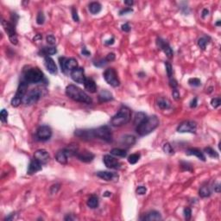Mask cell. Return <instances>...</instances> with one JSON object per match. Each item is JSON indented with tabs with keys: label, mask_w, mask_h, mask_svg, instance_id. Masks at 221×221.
Returning a JSON list of instances; mask_svg holds the SVG:
<instances>
[{
	"label": "cell",
	"mask_w": 221,
	"mask_h": 221,
	"mask_svg": "<svg viewBox=\"0 0 221 221\" xmlns=\"http://www.w3.org/2000/svg\"><path fill=\"white\" fill-rule=\"evenodd\" d=\"M93 132H94V138H99L107 143H110L112 141L111 130L107 125L100 126L97 129H93Z\"/></svg>",
	"instance_id": "6"
},
{
	"label": "cell",
	"mask_w": 221,
	"mask_h": 221,
	"mask_svg": "<svg viewBox=\"0 0 221 221\" xmlns=\"http://www.w3.org/2000/svg\"><path fill=\"white\" fill-rule=\"evenodd\" d=\"M8 111L5 110V109H3L0 112V119L2 121V123L5 124L7 123V118H8Z\"/></svg>",
	"instance_id": "39"
},
{
	"label": "cell",
	"mask_w": 221,
	"mask_h": 221,
	"mask_svg": "<svg viewBox=\"0 0 221 221\" xmlns=\"http://www.w3.org/2000/svg\"><path fill=\"white\" fill-rule=\"evenodd\" d=\"M147 118V115L145 114L144 112H137L135 116V119H134V124L135 125H138L140 123H142L145 119Z\"/></svg>",
	"instance_id": "31"
},
{
	"label": "cell",
	"mask_w": 221,
	"mask_h": 221,
	"mask_svg": "<svg viewBox=\"0 0 221 221\" xmlns=\"http://www.w3.org/2000/svg\"><path fill=\"white\" fill-rule=\"evenodd\" d=\"M112 99H113L112 94H110V92L107 91V90H104L99 94V101L100 103L108 102V101L112 100Z\"/></svg>",
	"instance_id": "25"
},
{
	"label": "cell",
	"mask_w": 221,
	"mask_h": 221,
	"mask_svg": "<svg viewBox=\"0 0 221 221\" xmlns=\"http://www.w3.org/2000/svg\"><path fill=\"white\" fill-rule=\"evenodd\" d=\"M199 194L201 198H206V197H209L211 195V191H210L209 187L205 186V187H202L200 189Z\"/></svg>",
	"instance_id": "34"
},
{
	"label": "cell",
	"mask_w": 221,
	"mask_h": 221,
	"mask_svg": "<svg viewBox=\"0 0 221 221\" xmlns=\"http://www.w3.org/2000/svg\"><path fill=\"white\" fill-rule=\"evenodd\" d=\"M156 43H157V46L162 49V51L165 53V55H167L168 58H171L173 56V54L174 53H173V50H172L171 47L169 45V43H166L164 40H162V38H158Z\"/></svg>",
	"instance_id": "16"
},
{
	"label": "cell",
	"mask_w": 221,
	"mask_h": 221,
	"mask_svg": "<svg viewBox=\"0 0 221 221\" xmlns=\"http://www.w3.org/2000/svg\"><path fill=\"white\" fill-rule=\"evenodd\" d=\"M204 151L205 153L207 154V155H209V156L212 157V158H219V157H220V155H219L218 152H217L216 150H214L213 148H211V147L205 148Z\"/></svg>",
	"instance_id": "33"
},
{
	"label": "cell",
	"mask_w": 221,
	"mask_h": 221,
	"mask_svg": "<svg viewBox=\"0 0 221 221\" xmlns=\"http://www.w3.org/2000/svg\"><path fill=\"white\" fill-rule=\"evenodd\" d=\"M214 191H215L216 193H220V185L219 183H217V184L215 185V187H214Z\"/></svg>",
	"instance_id": "58"
},
{
	"label": "cell",
	"mask_w": 221,
	"mask_h": 221,
	"mask_svg": "<svg viewBox=\"0 0 221 221\" xmlns=\"http://www.w3.org/2000/svg\"><path fill=\"white\" fill-rule=\"evenodd\" d=\"M216 25H217V26H220V21H219V22H217V23H216Z\"/></svg>",
	"instance_id": "64"
},
{
	"label": "cell",
	"mask_w": 221,
	"mask_h": 221,
	"mask_svg": "<svg viewBox=\"0 0 221 221\" xmlns=\"http://www.w3.org/2000/svg\"><path fill=\"white\" fill-rule=\"evenodd\" d=\"M131 119V110L127 106H122L119 111L112 117L110 124L115 127H120L128 124Z\"/></svg>",
	"instance_id": "3"
},
{
	"label": "cell",
	"mask_w": 221,
	"mask_h": 221,
	"mask_svg": "<svg viewBox=\"0 0 221 221\" xmlns=\"http://www.w3.org/2000/svg\"><path fill=\"white\" fill-rule=\"evenodd\" d=\"M27 90H28V83L24 80L21 81L18 85L17 93L15 94L14 98L11 99V105L13 107H17L21 104V102L23 101V99L27 94Z\"/></svg>",
	"instance_id": "5"
},
{
	"label": "cell",
	"mask_w": 221,
	"mask_h": 221,
	"mask_svg": "<svg viewBox=\"0 0 221 221\" xmlns=\"http://www.w3.org/2000/svg\"><path fill=\"white\" fill-rule=\"evenodd\" d=\"M75 155H76L77 158L80 161L83 162H91L94 160V156H95L92 152H90L88 150H82V151L78 150V152H77Z\"/></svg>",
	"instance_id": "14"
},
{
	"label": "cell",
	"mask_w": 221,
	"mask_h": 221,
	"mask_svg": "<svg viewBox=\"0 0 221 221\" xmlns=\"http://www.w3.org/2000/svg\"><path fill=\"white\" fill-rule=\"evenodd\" d=\"M169 85L170 86L172 87V89H174V88H177V81L175 80V79H172V78H170L169 79Z\"/></svg>",
	"instance_id": "51"
},
{
	"label": "cell",
	"mask_w": 221,
	"mask_h": 221,
	"mask_svg": "<svg viewBox=\"0 0 221 221\" xmlns=\"http://www.w3.org/2000/svg\"><path fill=\"white\" fill-rule=\"evenodd\" d=\"M46 40H47V43H49V45H51V46L55 45V43H56V39H55V37L54 35H49L47 36Z\"/></svg>",
	"instance_id": "41"
},
{
	"label": "cell",
	"mask_w": 221,
	"mask_h": 221,
	"mask_svg": "<svg viewBox=\"0 0 221 221\" xmlns=\"http://www.w3.org/2000/svg\"><path fill=\"white\" fill-rule=\"evenodd\" d=\"M162 215L161 213L157 211H151L146 214L144 217V220L147 221H157L162 220Z\"/></svg>",
	"instance_id": "23"
},
{
	"label": "cell",
	"mask_w": 221,
	"mask_h": 221,
	"mask_svg": "<svg viewBox=\"0 0 221 221\" xmlns=\"http://www.w3.org/2000/svg\"><path fill=\"white\" fill-rule=\"evenodd\" d=\"M34 158L42 164H46L49 160V155L45 150H38L34 154Z\"/></svg>",
	"instance_id": "15"
},
{
	"label": "cell",
	"mask_w": 221,
	"mask_h": 221,
	"mask_svg": "<svg viewBox=\"0 0 221 221\" xmlns=\"http://www.w3.org/2000/svg\"><path fill=\"white\" fill-rule=\"evenodd\" d=\"M101 9H102L101 4L98 2H93L89 4V10L94 15L99 13L101 11Z\"/></svg>",
	"instance_id": "27"
},
{
	"label": "cell",
	"mask_w": 221,
	"mask_h": 221,
	"mask_svg": "<svg viewBox=\"0 0 221 221\" xmlns=\"http://www.w3.org/2000/svg\"><path fill=\"white\" fill-rule=\"evenodd\" d=\"M44 22H45V16H44L43 11H40L36 17V24L38 25H42L44 24Z\"/></svg>",
	"instance_id": "38"
},
{
	"label": "cell",
	"mask_w": 221,
	"mask_h": 221,
	"mask_svg": "<svg viewBox=\"0 0 221 221\" xmlns=\"http://www.w3.org/2000/svg\"><path fill=\"white\" fill-rule=\"evenodd\" d=\"M146 192H147V189H146V187H145L140 186V187H138L136 188V194H137L144 195V194H146Z\"/></svg>",
	"instance_id": "46"
},
{
	"label": "cell",
	"mask_w": 221,
	"mask_h": 221,
	"mask_svg": "<svg viewBox=\"0 0 221 221\" xmlns=\"http://www.w3.org/2000/svg\"><path fill=\"white\" fill-rule=\"evenodd\" d=\"M97 176L99 178L103 179L106 181H110V180H117L119 179V175L115 173H111V172H108V171H99L97 174Z\"/></svg>",
	"instance_id": "19"
},
{
	"label": "cell",
	"mask_w": 221,
	"mask_h": 221,
	"mask_svg": "<svg viewBox=\"0 0 221 221\" xmlns=\"http://www.w3.org/2000/svg\"><path fill=\"white\" fill-rule=\"evenodd\" d=\"M162 150H163V151L166 154H169V155H173L174 154V150H173L172 146L169 143H166V144H163Z\"/></svg>",
	"instance_id": "37"
},
{
	"label": "cell",
	"mask_w": 221,
	"mask_h": 221,
	"mask_svg": "<svg viewBox=\"0 0 221 221\" xmlns=\"http://www.w3.org/2000/svg\"><path fill=\"white\" fill-rule=\"evenodd\" d=\"M103 161L105 165L106 168L110 169H119L121 168V164L120 162L113 156H111L110 155H105L103 157Z\"/></svg>",
	"instance_id": "13"
},
{
	"label": "cell",
	"mask_w": 221,
	"mask_h": 221,
	"mask_svg": "<svg viewBox=\"0 0 221 221\" xmlns=\"http://www.w3.org/2000/svg\"><path fill=\"white\" fill-rule=\"evenodd\" d=\"M43 39V36L40 34H37L34 37V41H37V40H42Z\"/></svg>",
	"instance_id": "59"
},
{
	"label": "cell",
	"mask_w": 221,
	"mask_h": 221,
	"mask_svg": "<svg viewBox=\"0 0 221 221\" xmlns=\"http://www.w3.org/2000/svg\"><path fill=\"white\" fill-rule=\"evenodd\" d=\"M172 95H173V98L175 99V100H179L180 96V93H179L178 89L177 88H174L172 90Z\"/></svg>",
	"instance_id": "48"
},
{
	"label": "cell",
	"mask_w": 221,
	"mask_h": 221,
	"mask_svg": "<svg viewBox=\"0 0 221 221\" xmlns=\"http://www.w3.org/2000/svg\"><path fill=\"white\" fill-rule=\"evenodd\" d=\"M156 103H157V105L159 106V108H161L162 110L169 109L171 105L169 100L168 99H165V98H159Z\"/></svg>",
	"instance_id": "26"
},
{
	"label": "cell",
	"mask_w": 221,
	"mask_h": 221,
	"mask_svg": "<svg viewBox=\"0 0 221 221\" xmlns=\"http://www.w3.org/2000/svg\"><path fill=\"white\" fill-rule=\"evenodd\" d=\"M188 84L191 85V86H194V87H198L201 85V81L200 79L198 78H191L189 79L188 80Z\"/></svg>",
	"instance_id": "36"
},
{
	"label": "cell",
	"mask_w": 221,
	"mask_h": 221,
	"mask_svg": "<svg viewBox=\"0 0 221 221\" xmlns=\"http://www.w3.org/2000/svg\"><path fill=\"white\" fill-rule=\"evenodd\" d=\"M165 67H166V72H167V74L169 78H172L173 75V68H172V65L170 64L169 62L166 61L165 62Z\"/></svg>",
	"instance_id": "40"
},
{
	"label": "cell",
	"mask_w": 221,
	"mask_h": 221,
	"mask_svg": "<svg viewBox=\"0 0 221 221\" xmlns=\"http://www.w3.org/2000/svg\"><path fill=\"white\" fill-rule=\"evenodd\" d=\"M209 43V38L206 37V36H203L201 38H200L198 40V46L202 49V50H205L206 48V45Z\"/></svg>",
	"instance_id": "32"
},
{
	"label": "cell",
	"mask_w": 221,
	"mask_h": 221,
	"mask_svg": "<svg viewBox=\"0 0 221 221\" xmlns=\"http://www.w3.org/2000/svg\"><path fill=\"white\" fill-rule=\"evenodd\" d=\"M104 78H105V81L113 87H117L120 84L118 74L114 68H107L104 73Z\"/></svg>",
	"instance_id": "8"
},
{
	"label": "cell",
	"mask_w": 221,
	"mask_h": 221,
	"mask_svg": "<svg viewBox=\"0 0 221 221\" xmlns=\"http://www.w3.org/2000/svg\"><path fill=\"white\" fill-rule=\"evenodd\" d=\"M24 78V80L27 83L35 84L41 82L44 78V75L42 70H40L38 68H33L26 71Z\"/></svg>",
	"instance_id": "4"
},
{
	"label": "cell",
	"mask_w": 221,
	"mask_h": 221,
	"mask_svg": "<svg viewBox=\"0 0 221 221\" xmlns=\"http://www.w3.org/2000/svg\"><path fill=\"white\" fill-rule=\"evenodd\" d=\"M221 104V99L220 98H214L211 100V105H213L214 108H218Z\"/></svg>",
	"instance_id": "42"
},
{
	"label": "cell",
	"mask_w": 221,
	"mask_h": 221,
	"mask_svg": "<svg viewBox=\"0 0 221 221\" xmlns=\"http://www.w3.org/2000/svg\"><path fill=\"white\" fill-rule=\"evenodd\" d=\"M110 152V155H114V156H118V157H125V156L127 155L126 150H122V149H118V148L112 149Z\"/></svg>",
	"instance_id": "29"
},
{
	"label": "cell",
	"mask_w": 221,
	"mask_h": 221,
	"mask_svg": "<svg viewBox=\"0 0 221 221\" xmlns=\"http://www.w3.org/2000/svg\"><path fill=\"white\" fill-rule=\"evenodd\" d=\"M2 25L4 27L5 32L8 34L10 42L12 43V44H14V45H17V43H18V39H17L15 24H12V23H10V22H7L5 20H3L2 21Z\"/></svg>",
	"instance_id": "7"
},
{
	"label": "cell",
	"mask_w": 221,
	"mask_h": 221,
	"mask_svg": "<svg viewBox=\"0 0 221 221\" xmlns=\"http://www.w3.org/2000/svg\"><path fill=\"white\" fill-rule=\"evenodd\" d=\"M72 17H73L74 21H75V22H79L80 21V17H79L77 10L75 8H72Z\"/></svg>",
	"instance_id": "47"
},
{
	"label": "cell",
	"mask_w": 221,
	"mask_h": 221,
	"mask_svg": "<svg viewBox=\"0 0 221 221\" xmlns=\"http://www.w3.org/2000/svg\"><path fill=\"white\" fill-rule=\"evenodd\" d=\"M42 93L39 89H32L26 94L24 98L23 99V102L26 105H32L40 99Z\"/></svg>",
	"instance_id": "9"
},
{
	"label": "cell",
	"mask_w": 221,
	"mask_h": 221,
	"mask_svg": "<svg viewBox=\"0 0 221 221\" xmlns=\"http://www.w3.org/2000/svg\"><path fill=\"white\" fill-rule=\"evenodd\" d=\"M66 60H67L66 57H60L59 58L60 66L61 71H62L63 73H66V71H65V61H66Z\"/></svg>",
	"instance_id": "44"
},
{
	"label": "cell",
	"mask_w": 221,
	"mask_h": 221,
	"mask_svg": "<svg viewBox=\"0 0 221 221\" xmlns=\"http://www.w3.org/2000/svg\"><path fill=\"white\" fill-rule=\"evenodd\" d=\"M42 163L38 162L36 159H32L30 161V163L29 165V168H28V171H27V174L28 175H33L35 174L36 172L42 170Z\"/></svg>",
	"instance_id": "18"
},
{
	"label": "cell",
	"mask_w": 221,
	"mask_h": 221,
	"mask_svg": "<svg viewBox=\"0 0 221 221\" xmlns=\"http://www.w3.org/2000/svg\"><path fill=\"white\" fill-rule=\"evenodd\" d=\"M132 11H133V10H132V9L130 8V7H128V8L121 10L119 11V15H120V16L126 15V14H128V13H130V12H132Z\"/></svg>",
	"instance_id": "50"
},
{
	"label": "cell",
	"mask_w": 221,
	"mask_h": 221,
	"mask_svg": "<svg viewBox=\"0 0 221 221\" xmlns=\"http://www.w3.org/2000/svg\"><path fill=\"white\" fill-rule=\"evenodd\" d=\"M84 85H85V88L90 93L94 94L96 93L97 91V85L96 83L93 79L91 78H85V82H84Z\"/></svg>",
	"instance_id": "22"
},
{
	"label": "cell",
	"mask_w": 221,
	"mask_h": 221,
	"mask_svg": "<svg viewBox=\"0 0 221 221\" xmlns=\"http://www.w3.org/2000/svg\"><path fill=\"white\" fill-rule=\"evenodd\" d=\"M196 130L197 124L194 121H184L177 127V131L180 133H195Z\"/></svg>",
	"instance_id": "10"
},
{
	"label": "cell",
	"mask_w": 221,
	"mask_h": 221,
	"mask_svg": "<svg viewBox=\"0 0 221 221\" xmlns=\"http://www.w3.org/2000/svg\"><path fill=\"white\" fill-rule=\"evenodd\" d=\"M197 104H198V99H197V98H194L190 103V107L191 108H195L197 106Z\"/></svg>",
	"instance_id": "54"
},
{
	"label": "cell",
	"mask_w": 221,
	"mask_h": 221,
	"mask_svg": "<svg viewBox=\"0 0 221 221\" xmlns=\"http://www.w3.org/2000/svg\"><path fill=\"white\" fill-rule=\"evenodd\" d=\"M78 68V61L74 58H69L65 61V71H73L74 69Z\"/></svg>",
	"instance_id": "24"
},
{
	"label": "cell",
	"mask_w": 221,
	"mask_h": 221,
	"mask_svg": "<svg viewBox=\"0 0 221 221\" xmlns=\"http://www.w3.org/2000/svg\"><path fill=\"white\" fill-rule=\"evenodd\" d=\"M184 213V216H185V219L186 220H190L191 216H192V210L189 208V207H186L183 211Z\"/></svg>",
	"instance_id": "43"
},
{
	"label": "cell",
	"mask_w": 221,
	"mask_h": 221,
	"mask_svg": "<svg viewBox=\"0 0 221 221\" xmlns=\"http://www.w3.org/2000/svg\"><path fill=\"white\" fill-rule=\"evenodd\" d=\"M74 220V218H72L71 216H67L66 218H65V220Z\"/></svg>",
	"instance_id": "63"
},
{
	"label": "cell",
	"mask_w": 221,
	"mask_h": 221,
	"mask_svg": "<svg viewBox=\"0 0 221 221\" xmlns=\"http://www.w3.org/2000/svg\"><path fill=\"white\" fill-rule=\"evenodd\" d=\"M13 216H14V213H11V214H10V216L9 217H7L6 219H5V220H12V218H13Z\"/></svg>",
	"instance_id": "62"
},
{
	"label": "cell",
	"mask_w": 221,
	"mask_h": 221,
	"mask_svg": "<svg viewBox=\"0 0 221 221\" xmlns=\"http://www.w3.org/2000/svg\"><path fill=\"white\" fill-rule=\"evenodd\" d=\"M106 64H107V61H106L105 58V59L100 60H99V61H96V62H94V66H96V67H99V68L104 67V66H105Z\"/></svg>",
	"instance_id": "45"
},
{
	"label": "cell",
	"mask_w": 221,
	"mask_h": 221,
	"mask_svg": "<svg viewBox=\"0 0 221 221\" xmlns=\"http://www.w3.org/2000/svg\"><path fill=\"white\" fill-rule=\"evenodd\" d=\"M66 94L71 99L80 103L92 104V99L83 90L74 85H69L66 88Z\"/></svg>",
	"instance_id": "2"
},
{
	"label": "cell",
	"mask_w": 221,
	"mask_h": 221,
	"mask_svg": "<svg viewBox=\"0 0 221 221\" xmlns=\"http://www.w3.org/2000/svg\"><path fill=\"white\" fill-rule=\"evenodd\" d=\"M104 197H110L111 195V193L110 192H108V191H106V192H105V194H103Z\"/></svg>",
	"instance_id": "61"
},
{
	"label": "cell",
	"mask_w": 221,
	"mask_h": 221,
	"mask_svg": "<svg viewBox=\"0 0 221 221\" xmlns=\"http://www.w3.org/2000/svg\"><path fill=\"white\" fill-rule=\"evenodd\" d=\"M160 121L156 116L147 117L142 123L136 125V133L141 136H147L158 127Z\"/></svg>",
	"instance_id": "1"
},
{
	"label": "cell",
	"mask_w": 221,
	"mask_h": 221,
	"mask_svg": "<svg viewBox=\"0 0 221 221\" xmlns=\"http://www.w3.org/2000/svg\"><path fill=\"white\" fill-rule=\"evenodd\" d=\"M44 62H45V67L47 68V70L49 71V73H50L51 74H57V72H58L57 66H56L55 60L52 59L51 57L46 56Z\"/></svg>",
	"instance_id": "17"
},
{
	"label": "cell",
	"mask_w": 221,
	"mask_h": 221,
	"mask_svg": "<svg viewBox=\"0 0 221 221\" xmlns=\"http://www.w3.org/2000/svg\"><path fill=\"white\" fill-rule=\"evenodd\" d=\"M114 42H115V39H114L113 37H111V38L109 39V40H106V41L105 42V45H112V44L114 43Z\"/></svg>",
	"instance_id": "56"
},
{
	"label": "cell",
	"mask_w": 221,
	"mask_h": 221,
	"mask_svg": "<svg viewBox=\"0 0 221 221\" xmlns=\"http://www.w3.org/2000/svg\"><path fill=\"white\" fill-rule=\"evenodd\" d=\"M208 14H209V10H208L207 9H204V10H202V15H201V17H202V18H206V17L208 16Z\"/></svg>",
	"instance_id": "57"
},
{
	"label": "cell",
	"mask_w": 221,
	"mask_h": 221,
	"mask_svg": "<svg viewBox=\"0 0 221 221\" xmlns=\"http://www.w3.org/2000/svg\"><path fill=\"white\" fill-rule=\"evenodd\" d=\"M70 76L72 78V80L79 84H84L85 80V71H84V68H78L74 69L73 71H71L70 73Z\"/></svg>",
	"instance_id": "11"
},
{
	"label": "cell",
	"mask_w": 221,
	"mask_h": 221,
	"mask_svg": "<svg viewBox=\"0 0 221 221\" xmlns=\"http://www.w3.org/2000/svg\"><path fill=\"white\" fill-rule=\"evenodd\" d=\"M36 136L41 141H47L49 140L52 136L51 128L48 125H43L38 128L36 131Z\"/></svg>",
	"instance_id": "12"
},
{
	"label": "cell",
	"mask_w": 221,
	"mask_h": 221,
	"mask_svg": "<svg viewBox=\"0 0 221 221\" xmlns=\"http://www.w3.org/2000/svg\"><path fill=\"white\" fill-rule=\"evenodd\" d=\"M81 54H82L83 55H85V56H90V55H91V52L88 51L85 48H83V49H81Z\"/></svg>",
	"instance_id": "55"
},
{
	"label": "cell",
	"mask_w": 221,
	"mask_h": 221,
	"mask_svg": "<svg viewBox=\"0 0 221 221\" xmlns=\"http://www.w3.org/2000/svg\"><path fill=\"white\" fill-rule=\"evenodd\" d=\"M124 4H126V5H129V6H131V5H133V4H134V2L133 1H124Z\"/></svg>",
	"instance_id": "60"
},
{
	"label": "cell",
	"mask_w": 221,
	"mask_h": 221,
	"mask_svg": "<svg viewBox=\"0 0 221 221\" xmlns=\"http://www.w3.org/2000/svg\"><path fill=\"white\" fill-rule=\"evenodd\" d=\"M139 158H140L139 154H132L128 157V162L130 164H136L139 161Z\"/></svg>",
	"instance_id": "35"
},
{
	"label": "cell",
	"mask_w": 221,
	"mask_h": 221,
	"mask_svg": "<svg viewBox=\"0 0 221 221\" xmlns=\"http://www.w3.org/2000/svg\"><path fill=\"white\" fill-rule=\"evenodd\" d=\"M105 60H106L107 62L114 60H115V54H114V53H110V54H108V55H106V57H105Z\"/></svg>",
	"instance_id": "52"
},
{
	"label": "cell",
	"mask_w": 221,
	"mask_h": 221,
	"mask_svg": "<svg viewBox=\"0 0 221 221\" xmlns=\"http://www.w3.org/2000/svg\"><path fill=\"white\" fill-rule=\"evenodd\" d=\"M181 168H182V169L187 170V171H190V172L193 171L191 165L189 163H187V162H181Z\"/></svg>",
	"instance_id": "49"
},
{
	"label": "cell",
	"mask_w": 221,
	"mask_h": 221,
	"mask_svg": "<svg viewBox=\"0 0 221 221\" xmlns=\"http://www.w3.org/2000/svg\"><path fill=\"white\" fill-rule=\"evenodd\" d=\"M87 204V206L92 208V209H94V208H97L98 206H99V198L97 196L95 195H92L87 200L86 202Z\"/></svg>",
	"instance_id": "28"
},
{
	"label": "cell",
	"mask_w": 221,
	"mask_h": 221,
	"mask_svg": "<svg viewBox=\"0 0 221 221\" xmlns=\"http://www.w3.org/2000/svg\"><path fill=\"white\" fill-rule=\"evenodd\" d=\"M121 29L124 32H129L130 30V24L128 23H126V24H124L123 25L121 26Z\"/></svg>",
	"instance_id": "53"
},
{
	"label": "cell",
	"mask_w": 221,
	"mask_h": 221,
	"mask_svg": "<svg viewBox=\"0 0 221 221\" xmlns=\"http://www.w3.org/2000/svg\"><path fill=\"white\" fill-rule=\"evenodd\" d=\"M135 143H136V137L131 135H125L121 139V144L127 148L133 146Z\"/></svg>",
	"instance_id": "20"
},
{
	"label": "cell",
	"mask_w": 221,
	"mask_h": 221,
	"mask_svg": "<svg viewBox=\"0 0 221 221\" xmlns=\"http://www.w3.org/2000/svg\"><path fill=\"white\" fill-rule=\"evenodd\" d=\"M186 155H195L200 160H201L203 162H206V156H205L204 153L201 150H198V149L190 148V149L187 150Z\"/></svg>",
	"instance_id": "21"
},
{
	"label": "cell",
	"mask_w": 221,
	"mask_h": 221,
	"mask_svg": "<svg viewBox=\"0 0 221 221\" xmlns=\"http://www.w3.org/2000/svg\"><path fill=\"white\" fill-rule=\"evenodd\" d=\"M41 52L44 56L45 55H55L57 53V49L55 47H45V48L42 49Z\"/></svg>",
	"instance_id": "30"
}]
</instances>
